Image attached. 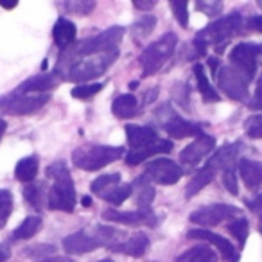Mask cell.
<instances>
[{"label":"cell","mask_w":262,"mask_h":262,"mask_svg":"<svg viewBox=\"0 0 262 262\" xmlns=\"http://www.w3.org/2000/svg\"><path fill=\"white\" fill-rule=\"evenodd\" d=\"M124 33L126 29L120 26H113L108 27L106 31H102L101 34L97 36H92L88 40H83L79 43H74L59 56V61H58V76L61 77L70 67L74 65L76 61L83 58H88V56H94V54H101V52L106 51H112V49H119V43L122 40Z\"/></svg>","instance_id":"cell-1"},{"label":"cell","mask_w":262,"mask_h":262,"mask_svg":"<svg viewBox=\"0 0 262 262\" xmlns=\"http://www.w3.org/2000/svg\"><path fill=\"white\" fill-rule=\"evenodd\" d=\"M126 237V233L110 226H92L86 230H79L76 233H70L63 239V250L69 255H84L102 246H115Z\"/></svg>","instance_id":"cell-2"},{"label":"cell","mask_w":262,"mask_h":262,"mask_svg":"<svg viewBox=\"0 0 262 262\" xmlns=\"http://www.w3.org/2000/svg\"><path fill=\"white\" fill-rule=\"evenodd\" d=\"M47 176L54 180V185L49 192V208L72 214L77 203V194L67 162H52L47 167Z\"/></svg>","instance_id":"cell-3"},{"label":"cell","mask_w":262,"mask_h":262,"mask_svg":"<svg viewBox=\"0 0 262 262\" xmlns=\"http://www.w3.org/2000/svg\"><path fill=\"white\" fill-rule=\"evenodd\" d=\"M124 147L120 146H99V144H86L77 147L72 153V164L83 171H99L106 165L113 164L122 158Z\"/></svg>","instance_id":"cell-4"},{"label":"cell","mask_w":262,"mask_h":262,"mask_svg":"<svg viewBox=\"0 0 262 262\" xmlns=\"http://www.w3.org/2000/svg\"><path fill=\"white\" fill-rule=\"evenodd\" d=\"M119 58V49H112V51L101 52V54H94L76 61L65 74L61 79L69 81H90L97 79L99 76L106 72L113 63Z\"/></svg>","instance_id":"cell-5"},{"label":"cell","mask_w":262,"mask_h":262,"mask_svg":"<svg viewBox=\"0 0 262 262\" xmlns=\"http://www.w3.org/2000/svg\"><path fill=\"white\" fill-rule=\"evenodd\" d=\"M176 45H178V36L174 33H165L157 41L147 45L139 58L140 65H142V76L149 77L157 74L174 54Z\"/></svg>","instance_id":"cell-6"},{"label":"cell","mask_w":262,"mask_h":262,"mask_svg":"<svg viewBox=\"0 0 262 262\" xmlns=\"http://www.w3.org/2000/svg\"><path fill=\"white\" fill-rule=\"evenodd\" d=\"M243 27V16L239 13H232V15L225 16L221 20H215V22L208 24L205 29H201L196 34L198 40L205 41L207 45H214L217 51H221L223 45L237 34Z\"/></svg>","instance_id":"cell-7"},{"label":"cell","mask_w":262,"mask_h":262,"mask_svg":"<svg viewBox=\"0 0 262 262\" xmlns=\"http://www.w3.org/2000/svg\"><path fill=\"white\" fill-rule=\"evenodd\" d=\"M51 101L49 94H18L13 92L0 97V113L4 115H33Z\"/></svg>","instance_id":"cell-8"},{"label":"cell","mask_w":262,"mask_h":262,"mask_svg":"<svg viewBox=\"0 0 262 262\" xmlns=\"http://www.w3.org/2000/svg\"><path fill=\"white\" fill-rule=\"evenodd\" d=\"M217 84L230 99H235V101H246L250 92V77L244 72H241L239 69H235L233 65H225L217 70Z\"/></svg>","instance_id":"cell-9"},{"label":"cell","mask_w":262,"mask_h":262,"mask_svg":"<svg viewBox=\"0 0 262 262\" xmlns=\"http://www.w3.org/2000/svg\"><path fill=\"white\" fill-rule=\"evenodd\" d=\"M241 217V210L233 205H225V203H215V205H207L201 207L198 210H194L190 214V221L194 225L201 226H215L223 221H232V219Z\"/></svg>","instance_id":"cell-10"},{"label":"cell","mask_w":262,"mask_h":262,"mask_svg":"<svg viewBox=\"0 0 262 262\" xmlns=\"http://www.w3.org/2000/svg\"><path fill=\"white\" fill-rule=\"evenodd\" d=\"M262 58V45L255 43H237L230 52V63L241 72L246 74L250 79H253L255 72H257L258 59Z\"/></svg>","instance_id":"cell-11"},{"label":"cell","mask_w":262,"mask_h":262,"mask_svg":"<svg viewBox=\"0 0 262 262\" xmlns=\"http://www.w3.org/2000/svg\"><path fill=\"white\" fill-rule=\"evenodd\" d=\"M144 174L160 185H174L183 176V169L171 158H157L146 165Z\"/></svg>","instance_id":"cell-12"},{"label":"cell","mask_w":262,"mask_h":262,"mask_svg":"<svg viewBox=\"0 0 262 262\" xmlns=\"http://www.w3.org/2000/svg\"><path fill=\"white\" fill-rule=\"evenodd\" d=\"M102 219L104 221L119 223V225L127 226H140V225H157V217L149 208H140V210H104L102 212Z\"/></svg>","instance_id":"cell-13"},{"label":"cell","mask_w":262,"mask_h":262,"mask_svg":"<svg viewBox=\"0 0 262 262\" xmlns=\"http://www.w3.org/2000/svg\"><path fill=\"white\" fill-rule=\"evenodd\" d=\"M162 126L167 131V135L172 139H185V137H200L203 135L201 124L187 120L183 117L176 115L174 112H169L165 119H162Z\"/></svg>","instance_id":"cell-14"},{"label":"cell","mask_w":262,"mask_h":262,"mask_svg":"<svg viewBox=\"0 0 262 262\" xmlns=\"http://www.w3.org/2000/svg\"><path fill=\"white\" fill-rule=\"evenodd\" d=\"M214 147H215V139L203 133V135L196 137V140L192 144H189L185 149H182L180 160L185 165H198L205 157H208L214 151Z\"/></svg>","instance_id":"cell-15"},{"label":"cell","mask_w":262,"mask_h":262,"mask_svg":"<svg viewBox=\"0 0 262 262\" xmlns=\"http://www.w3.org/2000/svg\"><path fill=\"white\" fill-rule=\"evenodd\" d=\"M187 237H189V239L207 241V243L214 244V246L219 250V253L223 255V258H226V260H232V258H235V257H237L233 244L230 243L228 239H225V237H221V235H217V233L210 232V230H205V228H194V230H189V232H187Z\"/></svg>","instance_id":"cell-16"},{"label":"cell","mask_w":262,"mask_h":262,"mask_svg":"<svg viewBox=\"0 0 262 262\" xmlns=\"http://www.w3.org/2000/svg\"><path fill=\"white\" fill-rule=\"evenodd\" d=\"M61 81L58 74H40V76H33L27 81H24L16 92L18 94H49L52 88H56Z\"/></svg>","instance_id":"cell-17"},{"label":"cell","mask_w":262,"mask_h":262,"mask_svg":"<svg viewBox=\"0 0 262 262\" xmlns=\"http://www.w3.org/2000/svg\"><path fill=\"white\" fill-rule=\"evenodd\" d=\"M126 139L131 149H140L147 147L158 140L157 129L151 126H137V124H127L126 126Z\"/></svg>","instance_id":"cell-18"},{"label":"cell","mask_w":262,"mask_h":262,"mask_svg":"<svg viewBox=\"0 0 262 262\" xmlns=\"http://www.w3.org/2000/svg\"><path fill=\"white\" fill-rule=\"evenodd\" d=\"M172 149V142L171 140H164L158 139L155 144L147 147H140V149H131L129 153L126 155V164L127 165H139L142 164L144 160H147L149 157H155L158 153H169Z\"/></svg>","instance_id":"cell-19"},{"label":"cell","mask_w":262,"mask_h":262,"mask_svg":"<svg viewBox=\"0 0 262 262\" xmlns=\"http://www.w3.org/2000/svg\"><path fill=\"white\" fill-rule=\"evenodd\" d=\"M239 174L243 178L244 185L250 190H257L262 187V162H255V160H248L243 158L239 160Z\"/></svg>","instance_id":"cell-20"},{"label":"cell","mask_w":262,"mask_h":262,"mask_svg":"<svg viewBox=\"0 0 262 262\" xmlns=\"http://www.w3.org/2000/svg\"><path fill=\"white\" fill-rule=\"evenodd\" d=\"M76 36H77V29L69 18H63L59 16L56 20L54 27H52V38H54V43L58 45L59 49L67 51L70 45L76 41Z\"/></svg>","instance_id":"cell-21"},{"label":"cell","mask_w":262,"mask_h":262,"mask_svg":"<svg viewBox=\"0 0 262 262\" xmlns=\"http://www.w3.org/2000/svg\"><path fill=\"white\" fill-rule=\"evenodd\" d=\"M215 174H217V167H215V165L212 164L210 160H208L207 164H205L203 167H201L200 171H198L196 174L192 176V180H190V182L187 183V187H185V198L196 196V194L200 192L201 189H205V187H207L208 183H210L212 180L215 178Z\"/></svg>","instance_id":"cell-22"},{"label":"cell","mask_w":262,"mask_h":262,"mask_svg":"<svg viewBox=\"0 0 262 262\" xmlns=\"http://www.w3.org/2000/svg\"><path fill=\"white\" fill-rule=\"evenodd\" d=\"M149 248V239H147L146 233H135L133 237L126 241V243H120L112 246L110 250L115 251V253H124L129 255V257H142L144 253Z\"/></svg>","instance_id":"cell-23"},{"label":"cell","mask_w":262,"mask_h":262,"mask_svg":"<svg viewBox=\"0 0 262 262\" xmlns=\"http://www.w3.org/2000/svg\"><path fill=\"white\" fill-rule=\"evenodd\" d=\"M112 112L119 119H131L139 113V101H137L135 95L131 94H122L113 101Z\"/></svg>","instance_id":"cell-24"},{"label":"cell","mask_w":262,"mask_h":262,"mask_svg":"<svg viewBox=\"0 0 262 262\" xmlns=\"http://www.w3.org/2000/svg\"><path fill=\"white\" fill-rule=\"evenodd\" d=\"M194 77H196V84L198 90H200L201 97H203L205 102H219L221 97L217 95V92L214 90V86L208 81L207 74H205V67L201 63H196L194 65Z\"/></svg>","instance_id":"cell-25"},{"label":"cell","mask_w":262,"mask_h":262,"mask_svg":"<svg viewBox=\"0 0 262 262\" xmlns=\"http://www.w3.org/2000/svg\"><path fill=\"white\" fill-rule=\"evenodd\" d=\"M133 190H135V203L142 208H149V205L153 203L155 200V189L149 185L147 182V176L142 174L131 183Z\"/></svg>","instance_id":"cell-26"},{"label":"cell","mask_w":262,"mask_h":262,"mask_svg":"<svg viewBox=\"0 0 262 262\" xmlns=\"http://www.w3.org/2000/svg\"><path fill=\"white\" fill-rule=\"evenodd\" d=\"M43 226V221L38 215H29L27 219H24L22 225L11 233V241H27L31 237H34Z\"/></svg>","instance_id":"cell-27"},{"label":"cell","mask_w":262,"mask_h":262,"mask_svg":"<svg viewBox=\"0 0 262 262\" xmlns=\"http://www.w3.org/2000/svg\"><path fill=\"white\" fill-rule=\"evenodd\" d=\"M38 174V158L36 157H26L16 164L15 167V178L22 183H33V180Z\"/></svg>","instance_id":"cell-28"},{"label":"cell","mask_w":262,"mask_h":262,"mask_svg":"<svg viewBox=\"0 0 262 262\" xmlns=\"http://www.w3.org/2000/svg\"><path fill=\"white\" fill-rule=\"evenodd\" d=\"M176 262H217L214 250L208 246H194L190 250L183 251Z\"/></svg>","instance_id":"cell-29"},{"label":"cell","mask_w":262,"mask_h":262,"mask_svg":"<svg viewBox=\"0 0 262 262\" xmlns=\"http://www.w3.org/2000/svg\"><path fill=\"white\" fill-rule=\"evenodd\" d=\"M120 185V174L119 172H112V174H102L97 180H94L90 185V190L97 196L104 198L112 190H115Z\"/></svg>","instance_id":"cell-30"},{"label":"cell","mask_w":262,"mask_h":262,"mask_svg":"<svg viewBox=\"0 0 262 262\" xmlns=\"http://www.w3.org/2000/svg\"><path fill=\"white\" fill-rule=\"evenodd\" d=\"M45 183H27V187L24 189V200L36 210H41V207L45 205ZM49 198V196H47Z\"/></svg>","instance_id":"cell-31"},{"label":"cell","mask_w":262,"mask_h":262,"mask_svg":"<svg viewBox=\"0 0 262 262\" xmlns=\"http://www.w3.org/2000/svg\"><path fill=\"white\" fill-rule=\"evenodd\" d=\"M58 8H63V11L70 13V15L77 16H86L95 9L94 0H70V2H58Z\"/></svg>","instance_id":"cell-32"},{"label":"cell","mask_w":262,"mask_h":262,"mask_svg":"<svg viewBox=\"0 0 262 262\" xmlns=\"http://www.w3.org/2000/svg\"><path fill=\"white\" fill-rule=\"evenodd\" d=\"M155 27H157V18H155L153 15H147V16H142L140 20H137L133 26H131V34L135 38H147L151 33L155 31Z\"/></svg>","instance_id":"cell-33"},{"label":"cell","mask_w":262,"mask_h":262,"mask_svg":"<svg viewBox=\"0 0 262 262\" xmlns=\"http://www.w3.org/2000/svg\"><path fill=\"white\" fill-rule=\"evenodd\" d=\"M226 228H228V232L232 233L237 241H239L241 246H244V243H246V239H248V232H250L248 219L243 217V215H241V217H237V219H232V221L226 225Z\"/></svg>","instance_id":"cell-34"},{"label":"cell","mask_w":262,"mask_h":262,"mask_svg":"<svg viewBox=\"0 0 262 262\" xmlns=\"http://www.w3.org/2000/svg\"><path fill=\"white\" fill-rule=\"evenodd\" d=\"M13 212V194L9 190H0V230L8 225V219Z\"/></svg>","instance_id":"cell-35"},{"label":"cell","mask_w":262,"mask_h":262,"mask_svg":"<svg viewBox=\"0 0 262 262\" xmlns=\"http://www.w3.org/2000/svg\"><path fill=\"white\" fill-rule=\"evenodd\" d=\"M22 253L29 258H49V255L56 253V246L52 244H33V246H27L22 250Z\"/></svg>","instance_id":"cell-36"},{"label":"cell","mask_w":262,"mask_h":262,"mask_svg":"<svg viewBox=\"0 0 262 262\" xmlns=\"http://www.w3.org/2000/svg\"><path fill=\"white\" fill-rule=\"evenodd\" d=\"M102 90V83H83L72 88V95L76 99H92Z\"/></svg>","instance_id":"cell-37"},{"label":"cell","mask_w":262,"mask_h":262,"mask_svg":"<svg viewBox=\"0 0 262 262\" xmlns=\"http://www.w3.org/2000/svg\"><path fill=\"white\" fill-rule=\"evenodd\" d=\"M169 6H171L172 13H174L180 26H182L183 29H187V27H189V9H187L189 4H187V0H171Z\"/></svg>","instance_id":"cell-38"},{"label":"cell","mask_w":262,"mask_h":262,"mask_svg":"<svg viewBox=\"0 0 262 262\" xmlns=\"http://www.w3.org/2000/svg\"><path fill=\"white\" fill-rule=\"evenodd\" d=\"M244 131L250 139H262V113L248 117L244 120Z\"/></svg>","instance_id":"cell-39"},{"label":"cell","mask_w":262,"mask_h":262,"mask_svg":"<svg viewBox=\"0 0 262 262\" xmlns=\"http://www.w3.org/2000/svg\"><path fill=\"white\" fill-rule=\"evenodd\" d=\"M131 194H133V187L131 185H119L115 190H112L110 194H106L102 200H106L112 205H122L124 201L131 196Z\"/></svg>","instance_id":"cell-40"},{"label":"cell","mask_w":262,"mask_h":262,"mask_svg":"<svg viewBox=\"0 0 262 262\" xmlns=\"http://www.w3.org/2000/svg\"><path fill=\"white\" fill-rule=\"evenodd\" d=\"M196 8H198V11L205 13L207 16L214 18V16L221 15L225 6H223V2H219V0H198Z\"/></svg>","instance_id":"cell-41"},{"label":"cell","mask_w":262,"mask_h":262,"mask_svg":"<svg viewBox=\"0 0 262 262\" xmlns=\"http://www.w3.org/2000/svg\"><path fill=\"white\" fill-rule=\"evenodd\" d=\"M235 169L237 167H230L223 171V185L228 190L230 194L237 196L239 194V185H237V176H235Z\"/></svg>","instance_id":"cell-42"},{"label":"cell","mask_w":262,"mask_h":262,"mask_svg":"<svg viewBox=\"0 0 262 262\" xmlns=\"http://www.w3.org/2000/svg\"><path fill=\"white\" fill-rule=\"evenodd\" d=\"M251 110H262V74L257 81V88H255V94L251 97V101L248 102Z\"/></svg>","instance_id":"cell-43"},{"label":"cell","mask_w":262,"mask_h":262,"mask_svg":"<svg viewBox=\"0 0 262 262\" xmlns=\"http://www.w3.org/2000/svg\"><path fill=\"white\" fill-rule=\"evenodd\" d=\"M244 203H246V207L250 208V210L260 212V210H262V190L257 194V196L253 198V200H246Z\"/></svg>","instance_id":"cell-44"},{"label":"cell","mask_w":262,"mask_h":262,"mask_svg":"<svg viewBox=\"0 0 262 262\" xmlns=\"http://www.w3.org/2000/svg\"><path fill=\"white\" fill-rule=\"evenodd\" d=\"M133 6H135L137 9H153L157 8V2L155 0H133Z\"/></svg>","instance_id":"cell-45"},{"label":"cell","mask_w":262,"mask_h":262,"mask_svg":"<svg viewBox=\"0 0 262 262\" xmlns=\"http://www.w3.org/2000/svg\"><path fill=\"white\" fill-rule=\"evenodd\" d=\"M248 27H250L251 31H257V33H262V16H251L250 20H248Z\"/></svg>","instance_id":"cell-46"},{"label":"cell","mask_w":262,"mask_h":262,"mask_svg":"<svg viewBox=\"0 0 262 262\" xmlns=\"http://www.w3.org/2000/svg\"><path fill=\"white\" fill-rule=\"evenodd\" d=\"M208 67H210V70H212V74L214 76H217V70H219V59L217 58H208Z\"/></svg>","instance_id":"cell-47"},{"label":"cell","mask_w":262,"mask_h":262,"mask_svg":"<svg viewBox=\"0 0 262 262\" xmlns=\"http://www.w3.org/2000/svg\"><path fill=\"white\" fill-rule=\"evenodd\" d=\"M0 6L4 9H13L18 6V0H0Z\"/></svg>","instance_id":"cell-48"},{"label":"cell","mask_w":262,"mask_h":262,"mask_svg":"<svg viewBox=\"0 0 262 262\" xmlns=\"http://www.w3.org/2000/svg\"><path fill=\"white\" fill-rule=\"evenodd\" d=\"M9 257V248L6 244H0V262H6Z\"/></svg>","instance_id":"cell-49"},{"label":"cell","mask_w":262,"mask_h":262,"mask_svg":"<svg viewBox=\"0 0 262 262\" xmlns=\"http://www.w3.org/2000/svg\"><path fill=\"white\" fill-rule=\"evenodd\" d=\"M40 262H74L70 257H49V258H43Z\"/></svg>","instance_id":"cell-50"},{"label":"cell","mask_w":262,"mask_h":262,"mask_svg":"<svg viewBox=\"0 0 262 262\" xmlns=\"http://www.w3.org/2000/svg\"><path fill=\"white\" fill-rule=\"evenodd\" d=\"M6 127H8V124H6V120H4V119H0V140H2V137H4Z\"/></svg>","instance_id":"cell-51"},{"label":"cell","mask_w":262,"mask_h":262,"mask_svg":"<svg viewBox=\"0 0 262 262\" xmlns=\"http://www.w3.org/2000/svg\"><path fill=\"white\" fill-rule=\"evenodd\" d=\"M90 205H92L90 198H83V207H90Z\"/></svg>","instance_id":"cell-52"},{"label":"cell","mask_w":262,"mask_h":262,"mask_svg":"<svg viewBox=\"0 0 262 262\" xmlns=\"http://www.w3.org/2000/svg\"><path fill=\"white\" fill-rule=\"evenodd\" d=\"M99 262H113L112 258H102V260H99Z\"/></svg>","instance_id":"cell-53"},{"label":"cell","mask_w":262,"mask_h":262,"mask_svg":"<svg viewBox=\"0 0 262 262\" xmlns=\"http://www.w3.org/2000/svg\"><path fill=\"white\" fill-rule=\"evenodd\" d=\"M260 233H262V217H260Z\"/></svg>","instance_id":"cell-54"},{"label":"cell","mask_w":262,"mask_h":262,"mask_svg":"<svg viewBox=\"0 0 262 262\" xmlns=\"http://www.w3.org/2000/svg\"><path fill=\"white\" fill-rule=\"evenodd\" d=\"M230 262H237V257H235V258H232V260H230Z\"/></svg>","instance_id":"cell-55"},{"label":"cell","mask_w":262,"mask_h":262,"mask_svg":"<svg viewBox=\"0 0 262 262\" xmlns=\"http://www.w3.org/2000/svg\"><path fill=\"white\" fill-rule=\"evenodd\" d=\"M258 6H260V8H262V0H260V2H258Z\"/></svg>","instance_id":"cell-56"}]
</instances>
